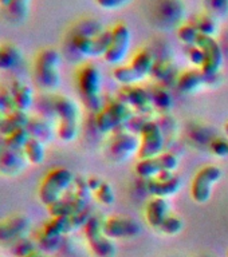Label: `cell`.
<instances>
[{
  "label": "cell",
  "mask_w": 228,
  "mask_h": 257,
  "mask_svg": "<svg viewBox=\"0 0 228 257\" xmlns=\"http://www.w3.org/2000/svg\"><path fill=\"white\" fill-rule=\"evenodd\" d=\"M184 228V224H183V221L179 218L177 216H173V214H169L167 218L164 220V222L160 225V228L157 229V230H160V232L165 233V234H177V233H180Z\"/></svg>",
  "instance_id": "obj_34"
},
{
  "label": "cell",
  "mask_w": 228,
  "mask_h": 257,
  "mask_svg": "<svg viewBox=\"0 0 228 257\" xmlns=\"http://www.w3.org/2000/svg\"><path fill=\"white\" fill-rule=\"evenodd\" d=\"M26 257H50L48 254H46L44 252H40V250H36V252L31 253V254H28Z\"/></svg>",
  "instance_id": "obj_41"
},
{
  "label": "cell",
  "mask_w": 228,
  "mask_h": 257,
  "mask_svg": "<svg viewBox=\"0 0 228 257\" xmlns=\"http://www.w3.org/2000/svg\"><path fill=\"white\" fill-rule=\"evenodd\" d=\"M96 2L101 8L112 11V10H117V8L124 7V6H126V4H128L129 2H132V0H96Z\"/></svg>",
  "instance_id": "obj_40"
},
{
  "label": "cell",
  "mask_w": 228,
  "mask_h": 257,
  "mask_svg": "<svg viewBox=\"0 0 228 257\" xmlns=\"http://www.w3.org/2000/svg\"><path fill=\"white\" fill-rule=\"evenodd\" d=\"M75 78L77 88L85 104L93 111H100L104 107L100 102V90L102 82L100 68L93 63H86L78 68Z\"/></svg>",
  "instance_id": "obj_4"
},
{
  "label": "cell",
  "mask_w": 228,
  "mask_h": 257,
  "mask_svg": "<svg viewBox=\"0 0 228 257\" xmlns=\"http://www.w3.org/2000/svg\"><path fill=\"white\" fill-rule=\"evenodd\" d=\"M140 146H138V157L140 160L152 158L163 153L164 149V134L163 128L153 120L145 122L140 128Z\"/></svg>",
  "instance_id": "obj_10"
},
{
  "label": "cell",
  "mask_w": 228,
  "mask_h": 257,
  "mask_svg": "<svg viewBox=\"0 0 228 257\" xmlns=\"http://www.w3.org/2000/svg\"><path fill=\"white\" fill-rule=\"evenodd\" d=\"M112 39V30H104L96 38L70 35V47L78 55L100 56L105 55Z\"/></svg>",
  "instance_id": "obj_12"
},
{
  "label": "cell",
  "mask_w": 228,
  "mask_h": 257,
  "mask_svg": "<svg viewBox=\"0 0 228 257\" xmlns=\"http://www.w3.org/2000/svg\"><path fill=\"white\" fill-rule=\"evenodd\" d=\"M140 141L136 137L126 132L114 133L109 142V152L114 160L122 161L132 156L134 152H138Z\"/></svg>",
  "instance_id": "obj_18"
},
{
  "label": "cell",
  "mask_w": 228,
  "mask_h": 257,
  "mask_svg": "<svg viewBox=\"0 0 228 257\" xmlns=\"http://www.w3.org/2000/svg\"><path fill=\"white\" fill-rule=\"evenodd\" d=\"M195 27L197 28V31L200 32L201 35H205V36H212L216 34L217 31V24H216V19L211 16L209 14L207 15H203L200 18H197L195 22Z\"/></svg>",
  "instance_id": "obj_32"
},
{
  "label": "cell",
  "mask_w": 228,
  "mask_h": 257,
  "mask_svg": "<svg viewBox=\"0 0 228 257\" xmlns=\"http://www.w3.org/2000/svg\"><path fill=\"white\" fill-rule=\"evenodd\" d=\"M23 153L28 164L40 165L46 160V148L44 142L36 140V138H30L26 146L23 148Z\"/></svg>",
  "instance_id": "obj_26"
},
{
  "label": "cell",
  "mask_w": 228,
  "mask_h": 257,
  "mask_svg": "<svg viewBox=\"0 0 228 257\" xmlns=\"http://www.w3.org/2000/svg\"><path fill=\"white\" fill-rule=\"evenodd\" d=\"M169 216V204L167 198L155 197L149 201L145 209V217L150 226L155 229L160 228V225Z\"/></svg>",
  "instance_id": "obj_22"
},
{
  "label": "cell",
  "mask_w": 228,
  "mask_h": 257,
  "mask_svg": "<svg viewBox=\"0 0 228 257\" xmlns=\"http://www.w3.org/2000/svg\"><path fill=\"white\" fill-rule=\"evenodd\" d=\"M27 130L30 133V136L32 138H36V140L42 141V142H47V141L51 140V137L54 136L55 130L52 128L51 123H50V119L47 118H43V116H30V120H28Z\"/></svg>",
  "instance_id": "obj_24"
},
{
  "label": "cell",
  "mask_w": 228,
  "mask_h": 257,
  "mask_svg": "<svg viewBox=\"0 0 228 257\" xmlns=\"http://www.w3.org/2000/svg\"><path fill=\"white\" fill-rule=\"evenodd\" d=\"M132 34L125 23H118L112 28V39L108 50L105 52L104 59L110 64L120 66L128 55L130 47Z\"/></svg>",
  "instance_id": "obj_11"
},
{
  "label": "cell",
  "mask_w": 228,
  "mask_h": 257,
  "mask_svg": "<svg viewBox=\"0 0 228 257\" xmlns=\"http://www.w3.org/2000/svg\"><path fill=\"white\" fill-rule=\"evenodd\" d=\"M8 86L14 98L15 108L27 112L32 107V104L35 103V95L32 88L20 79H14Z\"/></svg>",
  "instance_id": "obj_20"
},
{
  "label": "cell",
  "mask_w": 228,
  "mask_h": 257,
  "mask_svg": "<svg viewBox=\"0 0 228 257\" xmlns=\"http://www.w3.org/2000/svg\"><path fill=\"white\" fill-rule=\"evenodd\" d=\"M207 83V78L201 70H189L179 76L177 86L183 92H193Z\"/></svg>",
  "instance_id": "obj_25"
},
{
  "label": "cell",
  "mask_w": 228,
  "mask_h": 257,
  "mask_svg": "<svg viewBox=\"0 0 228 257\" xmlns=\"http://www.w3.org/2000/svg\"><path fill=\"white\" fill-rule=\"evenodd\" d=\"M85 236L89 242V246L97 257H114L116 256V245L104 233L102 222L98 217L92 216L85 224Z\"/></svg>",
  "instance_id": "obj_8"
},
{
  "label": "cell",
  "mask_w": 228,
  "mask_h": 257,
  "mask_svg": "<svg viewBox=\"0 0 228 257\" xmlns=\"http://www.w3.org/2000/svg\"><path fill=\"white\" fill-rule=\"evenodd\" d=\"M201 34L197 31V28L195 27L193 23H185L183 24L179 31H177V36L183 43L188 44V46H196L197 39Z\"/></svg>",
  "instance_id": "obj_33"
},
{
  "label": "cell",
  "mask_w": 228,
  "mask_h": 257,
  "mask_svg": "<svg viewBox=\"0 0 228 257\" xmlns=\"http://www.w3.org/2000/svg\"><path fill=\"white\" fill-rule=\"evenodd\" d=\"M149 94H150V99H152L153 107L160 108V110H164V111L172 107V98H171L169 92L167 91L163 86L155 87L152 91H149Z\"/></svg>",
  "instance_id": "obj_31"
},
{
  "label": "cell",
  "mask_w": 228,
  "mask_h": 257,
  "mask_svg": "<svg viewBox=\"0 0 228 257\" xmlns=\"http://www.w3.org/2000/svg\"><path fill=\"white\" fill-rule=\"evenodd\" d=\"M30 138H31V136H30L27 127L19 128V130H15L8 136L2 137L4 148L15 149V150H23V148L26 146Z\"/></svg>",
  "instance_id": "obj_28"
},
{
  "label": "cell",
  "mask_w": 228,
  "mask_h": 257,
  "mask_svg": "<svg viewBox=\"0 0 228 257\" xmlns=\"http://www.w3.org/2000/svg\"><path fill=\"white\" fill-rule=\"evenodd\" d=\"M28 161L24 157L23 150L4 148L0 153V174L6 177H15L23 172Z\"/></svg>",
  "instance_id": "obj_19"
},
{
  "label": "cell",
  "mask_w": 228,
  "mask_h": 257,
  "mask_svg": "<svg viewBox=\"0 0 228 257\" xmlns=\"http://www.w3.org/2000/svg\"><path fill=\"white\" fill-rule=\"evenodd\" d=\"M104 31L102 24L98 20L94 19H86L81 20L80 23H77L72 28L70 35H80V36H88V38H96Z\"/></svg>",
  "instance_id": "obj_27"
},
{
  "label": "cell",
  "mask_w": 228,
  "mask_h": 257,
  "mask_svg": "<svg viewBox=\"0 0 228 257\" xmlns=\"http://www.w3.org/2000/svg\"><path fill=\"white\" fill-rule=\"evenodd\" d=\"M102 229L109 238H134L142 232L138 221L126 217H110L102 222Z\"/></svg>",
  "instance_id": "obj_15"
},
{
  "label": "cell",
  "mask_w": 228,
  "mask_h": 257,
  "mask_svg": "<svg viewBox=\"0 0 228 257\" xmlns=\"http://www.w3.org/2000/svg\"><path fill=\"white\" fill-rule=\"evenodd\" d=\"M39 250L35 240H32L28 236L20 238L11 245V253L15 257H26L31 253Z\"/></svg>",
  "instance_id": "obj_30"
},
{
  "label": "cell",
  "mask_w": 228,
  "mask_h": 257,
  "mask_svg": "<svg viewBox=\"0 0 228 257\" xmlns=\"http://www.w3.org/2000/svg\"><path fill=\"white\" fill-rule=\"evenodd\" d=\"M60 62L62 58L55 48H43L36 54L34 60V80L43 91L52 92L59 87Z\"/></svg>",
  "instance_id": "obj_1"
},
{
  "label": "cell",
  "mask_w": 228,
  "mask_h": 257,
  "mask_svg": "<svg viewBox=\"0 0 228 257\" xmlns=\"http://www.w3.org/2000/svg\"><path fill=\"white\" fill-rule=\"evenodd\" d=\"M181 188L180 177L173 172L161 173L159 177L146 180V189L153 197L168 198L175 196Z\"/></svg>",
  "instance_id": "obj_17"
},
{
  "label": "cell",
  "mask_w": 228,
  "mask_h": 257,
  "mask_svg": "<svg viewBox=\"0 0 228 257\" xmlns=\"http://www.w3.org/2000/svg\"><path fill=\"white\" fill-rule=\"evenodd\" d=\"M4 10L12 22H23L28 15L30 0H11L10 4L4 7Z\"/></svg>",
  "instance_id": "obj_29"
},
{
  "label": "cell",
  "mask_w": 228,
  "mask_h": 257,
  "mask_svg": "<svg viewBox=\"0 0 228 257\" xmlns=\"http://www.w3.org/2000/svg\"><path fill=\"white\" fill-rule=\"evenodd\" d=\"M54 112L58 118L55 134L63 142H71L80 132V110L71 98L64 95L54 96Z\"/></svg>",
  "instance_id": "obj_3"
},
{
  "label": "cell",
  "mask_w": 228,
  "mask_h": 257,
  "mask_svg": "<svg viewBox=\"0 0 228 257\" xmlns=\"http://www.w3.org/2000/svg\"><path fill=\"white\" fill-rule=\"evenodd\" d=\"M196 46L204 51L205 60L200 70L203 71V74L207 78V82H208L211 78L216 76L219 70H220L221 63H223V51H221L219 43L212 36L200 35L199 39H197Z\"/></svg>",
  "instance_id": "obj_13"
},
{
  "label": "cell",
  "mask_w": 228,
  "mask_h": 257,
  "mask_svg": "<svg viewBox=\"0 0 228 257\" xmlns=\"http://www.w3.org/2000/svg\"><path fill=\"white\" fill-rule=\"evenodd\" d=\"M179 166V158L173 153H161L152 158H144L136 164L137 176L145 180L159 177L164 172H175Z\"/></svg>",
  "instance_id": "obj_9"
},
{
  "label": "cell",
  "mask_w": 228,
  "mask_h": 257,
  "mask_svg": "<svg viewBox=\"0 0 228 257\" xmlns=\"http://www.w3.org/2000/svg\"><path fill=\"white\" fill-rule=\"evenodd\" d=\"M4 149V144H3V140H0V153L3 152Z\"/></svg>",
  "instance_id": "obj_43"
},
{
  "label": "cell",
  "mask_w": 228,
  "mask_h": 257,
  "mask_svg": "<svg viewBox=\"0 0 228 257\" xmlns=\"http://www.w3.org/2000/svg\"><path fill=\"white\" fill-rule=\"evenodd\" d=\"M132 116V108L128 104L120 99L112 100L97 112L96 126L101 133L116 132L117 128L130 122Z\"/></svg>",
  "instance_id": "obj_6"
},
{
  "label": "cell",
  "mask_w": 228,
  "mask_h": 257,
  "mask_svg": "<svg viewBox=\"0 0 228 257\" xmlns=\"http://www.w3.org/2000/svg\"><path fill=\"white\" fill-rule=\"evenodd\" d=\"M224 130H225V134H227V138H228V122H227V123H225Z\"/></svg>",
  "instance_id": "obj_44"
},
{
  "label": "cell",
  "mask_w": 228,
  "mask_h": 257,
  "mask_svg": "<svg viewBox=\"0 0 228 257\" xmlns=\"http://www.w3.org/2000/svg\"><path fill=\"white\" fill-rule=\"evenodd\" d=\"M188 59L191 60V63L195 64V66H199L201 68L205 60L204 51L200 47H197V46H191L188 51Z\"/></svg>",
  "instance_id": "obj_39"
},
{
  "label": "cell",
  "mask_w": 228,
  "mask_h": 257,
  "mask_svg": "<svg viewBox=\"0 0 228 257\" xmlns=\"http://www.w3.org/2000/svg\"><path fill=\"white\" fill-rule=\"evenodd\" d=\"M31 220L24 214H12L0 221V242L14 244L20 238L28 236Z\"/></svg>",
  "instance_id": "obj_14"
},
{
  "label": "cell",
  "mask_w": 228,
  "mask_h": 257,
  "mask_svg": "<svg viewBox=\"0 0 228 257\" xmlns=\"http://www.w3.org/2000/svg\"><path fill=\"white\" fill-rule=\"evenodd\" d=\"M221 169L215 165H208L205 168L200 169L193 177L191 184V197L197 204H205L208 202L212 196V188L220 181Z\"/></svg>",
  "instance_id": "obj_7"
},
{
  "label": "cell",
  "mask_w": 228,
  "mask_h": 257,
  "mask_svg": "<svg viewBox=\"0 0 228 257\" xmlns=\"http://www.w3.org/2000/svg\"><path fill=\"white\" fill-rule=\"evenodd\" d=\"M155 58L149 50H140L132 58V62L124 66H117L113 71V76L118 83L124 86H132L145 79L155 68Z\"/></svg>",
  "instance_id": "obj_5"
},
{
  "label": "cell",
  "mask_w": 228,
  "mask_h": 257,
  "mask_svg": "<svg viewBox=\"0 0 228 257\" xmlns=\"http://www.w3.org/2000/svg\"><path fill=\"white\" fill-rule=\"evenodd\" d=\"M204 6L213 18H221L228 14V0H204Z\"/></svg>",
  "instance_id": "obj_35"
},
{
  "label": "cell",
  "mask_w": 228,
  "mask_h": 257,
  "mask_svg": "<svg viewBox=\"0 0 228 257\" xmlns=\"http://www.w3.org/2000/svg\"><path fill=\"white\" fill-rule=\"evenodd\" d=\"M118 99L126 103L130 108L141 112L148 114L153 110V103L150 99V94L145 88L132 84V86H124L118 94Z\"/></svg>",
  "instance_id": "obj_16"
},
{
  "label": "cell",
  "mask_w": 228,
  "mask_h": 257,
  "mask_svg": "<svg viewBox=\"0 0 228 257\" xmlns=\"http://www.w3.org/2000/svg\"><path fill=\"white\" fill-rule=\"evenodd\" d=\"M15 110V103L8 84H0V114Z\"/></svg>",
  "instance_id": "obj_36"
},
{
  "label": "cell",
  "mask_w": 228,
  "mask_h": 257,
  "mask_svg": "<svg viewBox=\"0 0 228 257\" xmlns=\"http://www.w3.org/2000/svg\"><path fill=\"white\" fill-rule=\"evenodd\" d=\"M10 2H11V0H0V6H2V7H6V6L10 4Z\"/></svg>",
  "instance_id": "obj_42"
},
{
  "label": "cell",
  "mask_w": 228,
  "mask_h": 257,
  "mask_svg": "<svg viewBox=\"0 0 228 257\" xmlns=\"http://www.w3.org/2000/svg\"><path fill=\"white\" fill-rule=\"evenodd\" d=\"M209 150L216 157H228V138H215L209 144Z\"/></svg>",
  "instance_id": "obj_38"
},
{
  "label": "cell",
  "mask_w": 228,
  "mask_h": 257,
  "mask_svg": "<svg viewBox=\"0 0 228 257\" xmlns=\"http://www.w3.org/2000/svg\"><path fill=\"white\" fill-rule=\"evenodd\" d=\"M74 176L66 168H54L40 181L38 189V197L40 202L46 206H51L62 200L74 185Z\"/></svg>",
  "instance_id": "obj_2"
},
{
  "label": "cell",
  "mask_w": 228,
  "mask_h": 257,
  "mask_svg": "<svg viewBox=\"0 0 228 257\" xmlns=\"http://www.w3.org/2000/svg\"><path fill=\"white\" fill-rule=\"evenodd\" d=\"M23 63V52L11 42L0 43V71H12Z\"/></svg>",
  "instance_id": "obj_21"
},
{
  "label": "cell",
  "mask_w": 228,
  "mask_h": 257,
  "mask_svg": "<svg viewBox=\"0 0 228 257\" xmlns=\"http://www.w3.org/2000/svg\"><path fill=\"white\" fill-rule=\"evenodd\" d=\"M97 200L100 201L101 204L105 205H112L116 200V196H114V190H113L112 185L106 182V181H102V184L100 185V188L97 189L96 192Z\"/></svg>",
  "instance_id": "obj_37"
},
{
  "label": "cell",
  "mask_w": 228,
  "mask_h": 257,
  "mask_svg": "<svg viewBox=\"0 0 228 257\" xmlns=\"http://www.w3.org/2000/svg\"><path fill=\"white\" fill-rule=\"evenodd\" d=\"M30 116L26 111H20L18 108L0 114V137H6L15 130L27 127Z\"/></svg>",
  "instance_id": "obj_23"
}]
</instances>
